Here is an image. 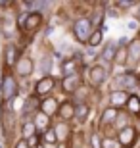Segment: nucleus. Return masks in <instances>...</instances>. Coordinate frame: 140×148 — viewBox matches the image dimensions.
I'll return each mask as SVG.
<instances>
[{"instance_id": "38", "label": "nucleus", "mask_w": 140, "mask_h": 148, "mask_svg": "<svg viewBox=\"0 0 140 148\" xmlns=\"http://www.w3.org/2000/svg\"><path fill=\"white\" fill-rule=\"evenodd\" d=\"M138 38H140V35H138Z\"/></svg>"}, {"instance_id": "21", "label": "nucleus", "mask_w": 140, "mask_h": 148, "mask_svg": "<svg viewBox=\"0 0 140 148\" xmlns=\"http://www.w3.org/2000/svg\"><path fill=\"white\" fill-rule=\"evenodd\" d=\"M88 114H90L88 102H77L75 104V117L79 119V123H85L86 117H88Z\"/></svg>"}, {"instance_id": "12", "label": "nucleus", "mask_w": 140, "mask_h": 148, "mask_svg": "<svg viewBox=\"0 0 140 148\" xmlns=\"http://www.w3.org/2000/svg\"><path fill=\"white\" fill-rule=\"evenodd\" d=\"M59 110V104L58 100L54 96H48V98H42L40 100V104H38V112H42L44 115H48L50 119H52V115H56Z\"/></svg>"}, {"instance_id": "17", "label": "nucleus", "mask_w": 140, "mask_h": 148, "mask_svg": "<svg viewBox=\"0 0 140 148\" xmlns=\"http://www.w3.org/2000/svg\"><path fill=\"white\" fill-rule=\"evenodd\" d=\"M119 112H121V110L108 106V108L102 112V115H100V125H104V127L115 125V121H117V117H119Z\"/></svg>"}, {"instance_id": "14", "label": "nucleus", "mask_w": 140, "mask_h": 148, "mask_svg": "<svg viewBox=\"0 0 140 148\" xmlns=\"http://www.w3.org/2000/svg\"><path fill=\"white\" fill-rule=\"evenodd\" d=\"M40 25H42V14H38V12H29L27 19H25V23H23V31L31 35V33H35Z\"/></svg>"}, {"instance_id": "36", "label": "nucleus", "mask_w": 140, "mask_h": 148, "mask_svg": "<svg viewBox=\"0 0 140 148\" xmlns=\"http://www.w3.org/2000/svg\"><path fill=\"white\" fill-rule=\"evenodd\" d=\"M138 87H140V81H138Z\"/></svg>"}, {"instance_id": "16", "label": "nucleus", "mask_w": 140, "mask_h": 148, "mask_svg": "<svg viewBox=\"0 0 140 148\" xmlns=\"http://www.w3.org/2000/svg\"><path fill=\"white\" fill-rule=\"evenodd\" d=\"M58 115H59V119L65 121V123H69L71 119H75V102H71V100H65L64 104H59Z\"/></svg>"}, {"instance_id": "34", "label": "nucleus", "mask_w": 140, "mask_h": 148, "mask_svg": "<svg viewBox=\"0 0 140 148\" xmlns=\"http://www.w3.org/2000/svg\"><path fill=\"white\" fill-rule=\"evenodd\" d=\"M56 148H69L65 143H59V144H56Z\"/></svg>"}, {"instance_id": "13", "label": "nucleus", "mask_w": 140, "mask_h": 148, "mask_svg": "<svg viewBox=\"0 0 140 148\" xmlns=\"http://www.w3.org/2000/svg\"><path fill=\"white\" fill-rule=\"evenodd\" d=\"M17 29V19H14V17H0V33L4 35L6 38H12V37H16V31Z\"/></svg>"}, {"instance_id": "11", "label": "nucleus", "mask_w": 140, "mask_h": 148, "mask_svg": "<svg viewBox=\"0 0 140 148\" xmlns=\"http://www.w3.org/2000/svg\"><path fill=\"white\" fill-rule=\"evenodd\" d=\"M81 75L77 73V75H71V77H65V79H61V92L64 94H75L79 88H81Z\"/></svg>"}, {"instance_id": "18", "label": "nucleus", "mask_w": 140, "mask_h": 148, "mask_svg": "<svg viewBox=\"0 0 140 148\" xmlns=\"http://www.w3.org/2000/svg\"><path fill=\"white\" fill-rule=\"evenodd\" d=\"M52 129H54V133H56L58 144L59 143H65V140L71 137V127H69V123H65V121H58Z\"/></svg>"}, {"instance_id": "25", "label": "nucleus", "mask_w": 140, "mask_h": 148, "mask_svg": "<svg viewBox=\"0 0 140 148\" xmlns=\"http://www.w3.org/2000/svg\"><path fill=\"white\" fill-rule=\"evenodd\" d=\"M102 40H104V31L102 29H94V33L88 38V46L90 48H98V46H102Z\"/></svg>"}, {"instance_id": "7", "label": "nucleus", "mask_w": 140, "mask_h": 148, "mask_svg": "<svg viewBox=\"0 0 140 148\" xmlns=\"http://www.w3.org/2000/svg\"><path fill=\"white\" fill-rule=\"evenodd\" d=\"M136 137H138V131H136V127L129 125L125 127V129H121V131H117V143L121 144V148H130L135 146L136 143Z\"/></svg>"}, {"instance_id": "4", "label": "nucleus", "mask_w": 140, "mask_h": 148, "mask_svg": "<svg viewBox=\"0 0 140 148\" xmlns=\"http://www.w3.org/2000/svg\"><path fill=\"white\" fill-rule=\"evenodd\" d=\"M54 87H56L54 77L52 75H42L35 83V96H37V98H48L50 94H52V90H54Z\"/></svg>"}, {"instance_id": "3", "label": "nucleus", "mask_w": 140, "mask_h": 148, "mask_svg": "<svg viewBox=\"0 0 140 148\" xmlns=\"http://www.w3.org/2000/svg\"><path fill=\"white\" fill-rule=\"evenodd\" d=\"M115 85H117V90H132V88L138 87V81H140V77L136 75L135 71H123V73H119L115 79Z\"/></svg>"}, {"instance_id": "28", "label": "nucleus", "mask_w": 140, "mask_h": 148, "mask_svg": "<svg viewBox=\"0 0 140 148\" xmlns=\"http://www.w3.org/2000/svg\"><path fill=\"white\" fill-rule=\"evenodd\" d=\"M50 69H52V56H42V62H40V71L44 75H50Z\"/></svg>"}, {"instance_id": "37", "label": "nucleus", "mask_w": 140, "mask_h": 148, "mask_svg": "<svg viewBox=\"0 0 140 148\" xmlns=\"http://www.w3.org/2000/svg\"><path fill=\"white\" fill-rule=\"evenodd\" d=\"M33 148H37V146H33Z\"/></svg>"}, {"instance_id": "8", "label": "nucleus", "mask_w": 140, "mask_h": 148, "mask_svg": "<svg viewBox=\"0 0 140 148\" xmlns=\"http://www.w3.org/2000/svg\"><path fill=\"white\" fill-rule=\"evenodd\" d=\"M16 75L21 77V79H27V77L33 75V69H35V64H33V58H29V56H21L19 60H17L16 64Z\"/></svg>"}, {"instance_id": "23", "label": "nucleus", "mask_w": 140, "mask_h": 148, "mask_svg": "<svg viewBox=\"0 0 140 148\" xmlns=\"http://www.w3.org/2000/svg\"><path fill=\"white\" fill-rule=\"evenodd\" d=\"M127 112L132 115H138L140 117V98L136 96V94H129V100H127Z\"/></svg>"}, {"instance_id": "19", "label": "nucleus", "mask_w": 140, "mask_h": 148, "mask_svg": "<svg viewBox=\"0 0 140 148\" xmlns=\"http://www.w3.org/2000/svg\"><path fill=\"white\" fill-rule=\"evenodd\" d=\"M35 135H37L35 121H33V119H23V123H21V138H23V140H27V143L31 144Z\"/></svg>"}, {"instance_id": "6", "label": "nucleus", "mask_w": 140, "mask_h": 148, "mask_svg": "<svg viewBox=\"0 0 140 148\" xmlns=\"http://www.w3.org/2000/svg\"><path fill=\"white\" fill-rule=\"evenodd\" d=\"M81 54L73 56V58H64L61 60V79H65V77H71V75H77L79 73V69H81Z\"/></svg>"}, {"instance_id": "35", "label": "nucleus", "mask_w": 140, "mask_h": 148, "mask_svg": "<svg viewBox=\"0 0 140 148\" xmlns=\"http://www.w3.org/2000/svg\"><path fill=\"white\" fill-rule=\"evenodd\" d=\"M136 131H140V119H138V127H136Z\"/></svg>"}, {"instance_id": "24", "label": "nucleus", "mask_w": 140, "mask_h": 148, "mask_svg": "<svg viewBox=\"0 0 140 148\" xmlns=\"http://www.w3.org/2000/svg\"><path fill=\"white\" fill-rule=\"evenodd\" d=\"M115 50H117V44H113V42L106 44V46H104V50L100 52V60H104V62H113Z\"/></svg>"}, {"instance_id": "9", "label": "nucleus", "mask_w": 140, "mask_h": 148, "mask_svg": "<svg viewBox=\"0 0 140 148\" xmlns=\"http://www.w3.org/2000/svg\"><path fill=\"white\" fill-rule=\"evenodd\" d=\"M106 77H108V69L104 66H92L88 67V83H90V87L98 88L106 81Z\"/></svg>"}, {"instance_id": "27", "label": "nucleus", "mask_w": 140, "mask_h": 148, "mask_svg": "<svg viewBox=\"0 0 140 148\" xmlns=\"http://www.w3.org/2000/svg\"><path fill=\"white\" fill-rule=\"evenodd\" d=\"M104 17H106V14H104L102 10L94 12V16L90 17V21H92V27H94V29H100V27H102V21H104Z\"/></svg>"}, {"instance_id": "29", "label": "nucleus", "mask_w": 140, "mask_h": 148, "mask_svg": "<svg viewBox=\"0 0 140 148\" xmlns=\"http://www.w3.org/2000/svg\"><path fill=\"white\" fill-rule=\"evenodd\" d=\"M102 148H121V144L117 143V138H115V137H104Z\"/></svg>"}, {"instance_id": "5", "label": "nucleus", "mask_w": 140, "mask_h": 148, "mask_svg": "<svg viewBox=\"0 0 140 148\" xmlns=\"http://www.w3.org/2000/svg\"><path fill=\"white\" fill-rule=\"evenodd\" d=\"M21 58V50L19 46H16L14 42H8L2 50V60H4V67L6 69H12V67H16L17 60Z\"/></svg>"}, {"instance_id": "20", "label": "nucleus", "mask_w": 140, "mask_h": 148, "mask_svg": "<svg viewBox=\"0 0 140 148\" xmlns=\"http://www.w3.org/2000/svg\"><path fill=\"white\" fill-rule=\"evenodd\" d=\"M129 64H138L140 62V38H132L129 40Z\"/></svg>"}, {"instance_id": "10", "label": "nucleus", "mask_w": 140, "mask_h": 148, "mask_svg": "<svg viewBox=\"0 0 140 148\" xmlns=\"http://www.w3.org/2000/svg\"><path fill=\"white\" fill-rule=\"evenodd\" d=\"M127 46H129V38L121 37L117 44V50H115V56H113V64H117V66L129 64V48Z\"/></svg>"}, {"instance_id": "31", "label": "nucleus", "mask_w": 140, "mask_h": 148, "mask_svg": "<svg viewBox=\"0 0 140 148\" xmlns=\"http://www.w3.org/2000/svg\"><path fill=\"white\" fill-rule=\"evenodd\" d=\"M136 2H130V0H125V2H115V6L117 8H121V10H127V8H132Z\"/></svg>"}, {"instance_id": "33", "label": "nucleus", "mask_w": 140, "mask_h": 148, "mask_svg": "<svg viewBox=\"0 0 140 148\" xmlns=\"http://www.w3.org/2000/svg\"><path fill=\"white\" fill-rule=\"evenodd\" d=\"M129 29H132V31H135V29H138V21H136V19L129 21Z\"/></svg>"}, {"instance_id": "32", "label": "nucleus", "mask_w": 140, "mask_h": 148, "mask_svg": "<svg viewBox=\"0 0 140 148\" xmlns=\"http://www.w3.org/2000/svg\"><path fill=\"white\" fill-rule=\"evenodd\" d=\"M14 148H31V144L27 143V140H23V138H19L16 144H14Z\"/></svg>"}, {"instance_id": "1", "label": "nucleus", "mask_w": 140, "mask_h": 148, "mask_svg": "<svg viewBox=\"0 0 140 148\" xmlns=\"http://www.w3.org/2000/svg\"><path fill=\"white\" fill-rule=\"evenodd\" d=\"M17 94H19V83L14 77V73L6 71L2 77V83H0V98H2V102L10 104L17 98Z\"/></svg>"}, {"instance_id": "30", "label": "nucleus", "mask_w": 140, "mask_h": 148, "mask_svg": "<svg viewBox=\"0 0 140 148\" xmlns=\"http://www.w3.org/2000/svg\"><path fill=\"white\" fill-rule=\"evenodd\" d=\"M102 140H104V138L100 137L98 133H92L90 138H88V143H90V146H92V148H102Z\"/></svg>"}, {"instance_id": "22", "label": "nucleus", "mask_w": 140, "mask_h": 148, "mask_svg": "<svg viewBox=\"0 0 140 148\" xmlns=\"http://www.w3.org/2000/svg\"><path fill=\"white\" fill-rule=\"evenodd\" d=\"M33 121H35V127H37V131L40 129V131H48L50 129V117L48 115H44L42 112H37L35 114V117H33Z\"/></svg>"}, {"instance_id": "2", "label": "nucleus", "mask_w": 140, "mask_h": 148, "mask_svg": "<svg viewBox=\"0 0 140 148\" xmlns=\"http://www.w3.org/2000/svg\"><path fill=\"white\" fill-rule=\"evenodd\" d=\"M94 33V27H92L90 17H77L75 23H73V35L81 44H88V38Z\"/></svg>"}, {"instance_id": "26", "label": "nucleus", "mask_w": 140, "mask_h": 148, "mask_svg": "<svg viewBox=\"0 0 140 148\" xmlns=\"http://www.w3.org/2000/svg\"><path fill=\"white\" fill-rule=\"evenodd\" d=\"M42 143L46 144V146H56V144H58V138H56V133H54L52 127H50L48 131L42 133Z\"/></svg>"}, {"instance_id": "15", "label": "nucleus", "mask_w": 140, "mask_h": 148, "mask_svg": "<svg viewBox=\"0 0 140 148\" xmlns=\"http://www.w3.org/2000/svg\"><path fill=\"white\" fill-rule=\"evenodd\" d=\"M108 100H109V106L111 108H117V110H121L123 106H127V100H129V92L127 90H111L109 92V96H108Z\"/></svg>"}]
</instances>
